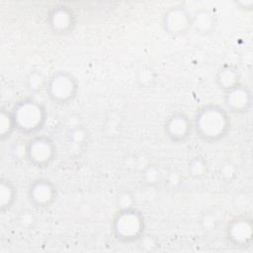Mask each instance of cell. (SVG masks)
<instances>
[{"label": "cell", "mask_w": 253, "mask_h": 253, "mask_svg": "<svg viewBox=\"0 0 253 253\" xmlns=\"http://www.w3.org/2000/svg\"><path fill=\"white\" fill-rule=\"evenodd\" d=\"M68 137H69L70 143L75 145H82L85 139L87 138V131L82 126H77L70 130Z\"/></svg>", "instance_id": "cell-19"}, {"label": "cell", "mask_w": 253, "mask_h": 253, "mask_svg": "<svg viewBox=\"0 0 253 253\" xmlns=\"http://www.w3.org/2000/svg\"><path fill=\"white\" fill-rule=\"evenodd\" d=\"M58 191L56 185L46 177H39L31 181L28 187L30 204L38 210L50 208L56 201Z\"/></svg>", "instance_id": "cell-6"}, {"label": "cell", "mask_w": 253, "mask_h": 253, "mask_svg": "<svg viewBox=\"0 0 253 253\" xmlns=\"http://www.w3.org/2000/svg\"><path fill=\"white\" fill-rule=\"evenodd\" d=\"M15 130H16V126H15V122H14V118L12 115V111L2 107L1 112H0V138H1V140H5V139L9 138Z\"/></svg>", "instance_id": "cell-15"}, {"label": "cell", "mask_w": 253, "mask_h": 253, "mask_svg": "<svg viewBox=\"0 0 253 253\" xmlns=\"http://www.w3.org/2000/svg\"><path fill=\"white\" fill-rule=\"evenodd\" d=\"M18 190L15 184L8 178L0 179V211L5 213L9 211L17 201Z\"/></svg>", "instance_id": "cell-14"}, {"label": "cell", "mask_w": 253, "mask_h": 253, "mask_svg": "<svg viewBox=\"0 0 253 253\" xmlns=\"http://www.w3.org/2000/svg\"><path fill=\"white\" fill-rule=\"evenodd\" d=\"M224 108L229 114L244 115L252 108V92L247 85L239 84L223 93Z\"/></svg>", "instance_id": "cell-10"}, {"label": "cell", "mask_w": 253, "mask_h": 253, "mask_svg": "<svg viewBox=\"0 0 253 253\" xmlns=\"http://www.w3.org/2000/svg\"><path fill=\"white\" fill-rule=\"evenodd\" d=\"M216 23L215 16L208 9H201L193 13L192 30L202 35H208L214 30Z\"/></svg>", "instance_id": "cell-13"}, {"label": "cell", "mask_w": 253, "mask_h": 253, "mask_svg": "<svg viewBox=\"0 0 253 253\" xmlns=\"http://www.w3.org/2000/svg\"><path fill=\"white\" fill-rule=\"evenodd\" d=\"M225 238L228 244L235 248L250 247L253 240L252 218L244 214L231 218L225 227Z\"/></svg>", "instance_id": "cell-7"}, {"label": "cell", "mask_w": 253, "mask_h": 253, "mask_svg": "<svg viewBox=\"0 0 253 253\" xmlns=\"http://www.w3.org/2000/svg\"><path fill=\"white\" fill-rule=\"evenodd\" d=\"M163 130L170 142L182 144L187 142L194 131L193 121L183 112H174L165 119Z\"/></svg>", "instance_id": "cell-9"}, {"label": "cell", "mask_w": 253, "mask_h": 253, "mask_svg": "<svg viewBox=\"0 0 253 253\" xmlns=\"http://www.w3.org/2000/svg\"><path fill=\"white\" fill-rule=\"evenodd\" d=\"M76 24V16L73 10L63 4L50 8L47 14V25L56 35L70 33Z\"/></svg>", "instance_id": "cell-11"}, {"label": "cell", "mask_w": 253, "mask_h": 253, "mask_svg": "<svg viewBox=\"0 0 253 253\" xmlns=\"http://www.w3.org/2000/svg\"><path fill=\"white\" fill-rule=\"evenodd\" d=\"M192 20L193 13L182 5H175L164 13L161 25L167 35L179 37L192 30Z\"/></svg>", "instance_id": "cell-8"}, {"label": "cell", "mask_w": 253, "mask_h": 253, "mask_svg": "<svg viewBox=\"0 0 253 253\" xmlns=\"http://www.w3.org/2000/svg\"><path fill=\"white\" fill-rule=\"evenodd\" d=\"M192 121L194 131L207 143L219 142L231 129L230 114L224 107L215 103H209L199 108Z\"/></svg>", "instance_id": "cell-1"}, {"label": "cell", "mask_w": 253, "mask_h": 253, "mask_svg": "<svg viewBox=\"0 0 253 253\" xmlns=\"http://www.w3.org/2000/svg\"><path fill=\"white\" fill-rule=\"evenodd\" d=\"M156 80V73L151 68H141L137 74V81L141 86L149 87Z\"/></svg>", "instance_id": "cell-18"}, {"label": "cell", "mask_w": 253, "mask_h": 253, "mask_svg": "<svg viewBox=\"0 0 253 253\" xmlns=\"http://www.w3.org/2000/svg\"><path fill=\"white\" fill-rule=\"evenodd\" d=\"M16 130L24 135H36L45 126L47 111L45 106L33 98L18 101L11 109Z\"/></svg>", "instance_id": "cell-2"}, {"label": "cell", "mask_w": 253, "mask_h": 253, "mask_svg": "<svg viewBox=\"0 0 253 253\" xmlns=\"http://www.w3.org/2000/svg\"><path fill=\"white\" fill-rule=\"evenodd\" d=\"M78 91L77 78L67 70H56L47 78L45 92L55 105H68L76 98Z\"/></svg>", "instance_id": "cell-4"}, {"label": "cell", "mask_w": 253, "mask_h": 253, "mask_svg": "<svg viewBox=\"0 0 253 253\" xmlns=\"http://www.w3.org/2000/svg\"><path fill=\"white\" fill-rule=\"evenodd\" d=\"M188 172L194 179L203 178L208 172V162L202 156H195L189 161Z\"/></svg>", "instance_id": "cell-16"}, {"label": "cell", "mask_w": 253, "mask_h": 253, "mask_svg": "<svg viewBox=\"0 0 253 253\" xmlns=\"http://www.w3.org/2000/svg\"><path fill=\"white\" fill-rule=\"evenodd\" d=\"M214 82L216 87L224 93L241 84L240 71L235 65L225 63L217 69L214 75Z\"/></svg>", "instance_id": "cell-12"}, {"label": "cell", "mask_w": 253, "mask_h": 253, "mask_svg": "<svg viewBox=\"0 0 253 253\" xmlns=\"http://www.w3.org/2000/svg\"><path fill=\"white\" fill-rule=\"evenodd\" d=\"M46 82L47 78L38 70L31 72L28 77V86L32 91H41L42 89H45Z\"/></svg>", "instance_id": "cell-17"}, {"label": "cell", "mask_w": 253, "mask_h": 253, "mask_svg": "<svg viewBox=\"0 0 253 253\" xmlns=\"http://www.w3.org/2000/svg\"><path fill=\"white\" fill-rule=\"evenodd\" d=\"M111 228L117 241L125 244L138 242L145 232L144 215L133 207L120 208L113 217Z\"/></svg>", "instance_id": "cell-3"}, {"label": "cell", "mask_w": 253, "mask_h": 253, "mask_svg": "<svg viewBox=\"0 0 253 253\" xmlns=\"http://www.w3.org/2000/svg\"><path fill=\"white\" fill-rule=\"evenodd\" d=\"M56 155V144L48 135L36 134L25 143V159L35 168L45 169L49 167Z\"/></svg>", "instance_id": "cell-5"}]
</instances>
